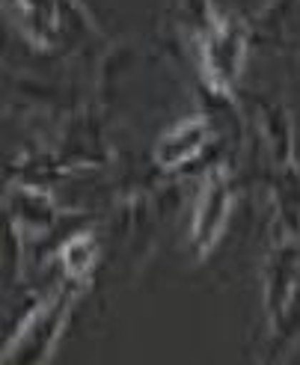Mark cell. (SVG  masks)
Instances as JSON below:
<instances>
[{
    "label": "cell",
    "instance_id": "obj_1",
    "mask_svg": "<svg viewBox=\"0 0 300 365\" xmlns=\"http://www.w3.org/2000/svg\"><path fill=\"white\" fill-rule=\"evenodd\" d=\"M223 205H226V190H223V181L220 178H211L205 185V193H202V202H199V211H196V241L199 244H214L217 235L223 229Z\"/></svg>",
    "mask_w": 300,
    "mask_h": 365
},
{
    "label": "cell",
    "instance_id": "obj_2",
    "mask_svg": "<svg viewBox=\"0 0 300 365\" xmlns=\"http://www.w3.org/2000/svg\"><path fill=\"white\" fill-rule=\"evenodd\" d=\"M184 9L196 18L199 27H209V21H211V0H184Z\"/></svg>",
    "mask_w": 300,
    "mask_h": 365
}]
</instances>
